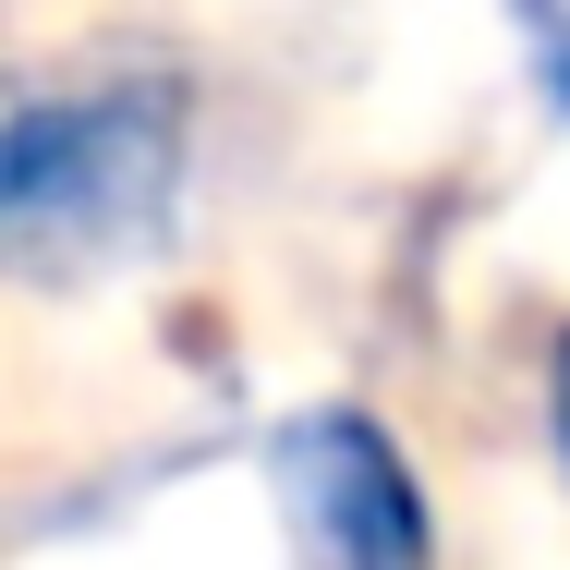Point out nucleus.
Returning <instances> with one entry per match:
<instances>
[{
	"mask_svg": "<svg viewBox=\"0 0 570 570\" xmlns=\"http://www.w3.org/2000/svg\"><path fill=\"white\" fill-rule=\"evenodd\" d=\"M195 86L110 73V86H24L0 121V255L12 279H86L134 255L183 195Z\"/></svg>",
	"mask_w": 570,
	"mask_h": 570,
	"instance_id": "1",
	"label": "nucleus"
},
{
	"mask_svg": "<svg viewBox=\"0 0 570 570\" xmlns=\"http://www.w3.org/2000/svg\"><path fill=\"white\" fill-rule=\"evenodd\" d=\"M267 473H279L292 570H438V522H425L413 450L376 413H304V425H279Z\"/></svg>",
	"mask_w": 570,
	"mask_h": 570,
	"instance_id": "2",
	"label": "nucleus"
},
{
	"mask_svg": "<svg viewBox=\"0 0 570 570\" xmlns=\"http://www.w3.org/2000/svg\"><path fill=\"white\" fill-rule=\"evenodd\" d=\"M547 438H559V473H570V328H559V352H547Z\"/></svg>",
	"mask_w": 570,
	"mask_h": 570,
	"instance_id": "3",
	"label": "nucleus"
}]
</instances>
